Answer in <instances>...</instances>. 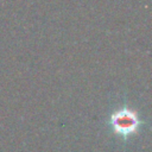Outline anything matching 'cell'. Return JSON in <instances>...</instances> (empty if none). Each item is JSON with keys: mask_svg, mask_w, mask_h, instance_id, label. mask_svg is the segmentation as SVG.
<instances>
[{"mask_svg": "<svg viewBox=\"0 0 152 152\" xmlns=\"http://www.w3.org/2000/svg\"><path fill=\"white\" fill-rule=\"evenodd\" d=\"M110 122L114 131L124 137H127L135 132L137 127L140 124L135 113H133L129 109H120L115 112L112 115Z\"/></svg>", "mask_w": 152, "mask_h": 152, "instance_id": "obj_1", "label": "cell"}]
</instances>
